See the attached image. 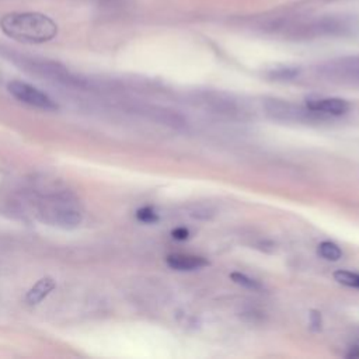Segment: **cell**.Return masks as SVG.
<instances>
[{"label":"cell","instance_id":"obj_1","mask_svg":"<svg viewBox=\"0 0 359 359\" xmlns=\"http://www.w3.org/2000/svg\"><path fill=\"white\" fill-rule=\"evenodd\" d=\"M1 31L25 43H43L53 39L57 34L56 22L41 13H10L0 20Z\"/></svg>","mask_w":359,"mask_h":359},{"label":"cell","instance_id":"obj_2","mask_svg":"<svg viewBox=\"0 0 359 359\" xmlns=\"http://www.w3.org/2000/svg\"><path fill=\"white\" fill-rule=\"evenodd\" d=\"M266 115L272 119L282 122H314L324 121L327 116L318 112H314L307 105H300L290 102L287 100H266L265 101Z\"/></svg>","mask_w":359,"mask_h":359},{"label":"cell","instance_id":"obj_3","mask_svg":"<svg viewBox=\"0 0 359 359\" xmlns=\"http://www.w3.org/2000/svg\"><path fill=\"white\" fill-rule=\"evenodd\" d=\"M8 93L18 101L45 111H56L59 105L39 88L20 80H13L7 84Z\"/></svg>","mask_w":359,"mask_h":359},{"label":"cell","instance_id":"obj_4","mask_svg":"<svg viewBox=\"0 0 359 359\" xmlns=\"http://www.w3.org/2000/svg\"><path fill=\"white\" fill-rule=\"evenodd\" d=\"M202 101L213 112L229 116V118H241L244 114L243 108H240V105L234 100L226 95H217V94L203 95Z\"/></svg>","mask_w":359,"mask_h":359},{"label":"cell","instance_id":"obj_5","mask_svg":"<svg viewBox=\"0 0 359 359\" xmlns=\"http://www.w3.org/2000/svg\"><path fill=\"white\" fill-rule=\"evenodd\" d=\"M306 105L325 116H338L344 115L349 109V104L342 98H310Z\"/></svg>","mask_w":359,"mask_h":359},{"label":"cell","instance_id":"obj_6","mask_svg":"<svg viewBox=\"0 0 359 359\" xmlns=\"http://www.w3.org/2000/svg\"><path fill=\"white\" fill-rule=\"evenodd\" d=\"M165 262L170 268L177 271H194L208 265V261L203 257L194 255V254H182V252L170 254L165 258Z\"/></svg>","mask_w":359,"mask_h":359},{"label":"cell","instance_id":"obj_7","mask_svg":"<svg viewBox=\"0 0 359 359\" xmlns=\"http://www.w3.org/2000/svg\"><path fill=\"white\" fill-rule=\"evenodd\" d=\"M56 287V282L50 276L41 278L25 294V302L31 306L41 303L53 289Z\"/></svg>","mask_w":359,"mask_h":359},{"label":"cell","instance_id":"obj_8","mask_svg":"<svg viewBox=\"0 0 359 359\" xmlns=\"http://www.w3.org/2000/svg\"><path fill=\"white\" fill-rule=\"evenodd\" d=\"M81 222V215L76 210H70V209H65L56 213V223L60 227L65 229H73L76 226H79Z\"/></svg>","mask_w":359,"mask_h":359},{"label":"cell","instance_id":"obj_9","mask_svg":"<svg viewBox=\"0 0 359 359\" xmlns=\"http://www.w3.org/2000/svg\"><path fill=\"white\" fill-rule=\"evenodd\" d=\"M317 252L324 258V259H328V261H337L342 257V251L341 248L332 243V241H323L318 244V248H317Z\"/></svg>","mask_w":359,"mask_h":359},{"label":"cell","instance_id":"obj_10","mask_svg":"<svg viewBox=\"0 0 359 359\" xmlns=\"http://www.w3.org/2000/svg\"><path fill=\"white\" fill-rule=\"evenodd\" d=\"M334 279L345 286L349 287H359V273L345 271V269H338L334 272Z\"/></svg>","mask_w":359,"mask_h":359},{"label":"cell","instance_id":"obj_11","mask_svg":"<svg viewBox=\"0 0 359 359\" xmlns=\"http://www.w3.org/2000/svg\"><path fill=\"white\" fill-rule=\"evenodd\" d=\"M230 276H231V279H233L236 283H238V285H241V286H244V287H247V289L259 290V289L262 287V285H261L258 280H255V279H252V278H250V276H247V275H244V273L233 272Z\"/></svg>","mask_w":359,"mask_h":359},{"label":"cell","instance_id":"obj_12","mask_svg":"<svg viewBox=\"0 0 359 359\" xmlns=\"http://www.w3.org/2000/svg\"><path fill=\"white\" fill-rule=\"evenodd\" d=\"M136 217L137 220H140L142 223H156L158 220L157 213L150 208V206H143L136 212Z\"/></svg>","mask_w":359,"mask_h":359},{"label":"cell","instance_id":"obj_13","mask_svg":"<svg viewBox=\"0 0 359 359\" xmlns=\"http://www.w3.org/2000/svg\"><path fill=\"white\" fill-rule=\"evenodd\" d=\"M172 237L177 238V240H184L188 237V230L184 229V227H178L172 231Z\"/></svg>","mask_w":359,"mask_h":359},{"label":"cell","instance_id":"obj_14","mask_svg":"<svg viewBox=\"0 0 359 359\" xmlns=\"http://www.w3.org/2000/svg\"><path fill=\"white\" fill-rule=\"evenodd\" d=\"M348 356H349V358H359V345L353 346V348H352V352H351Z\"/></svg>","mask_w":359,"mask_h":359}]
</instances>
